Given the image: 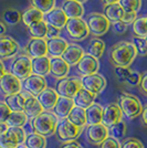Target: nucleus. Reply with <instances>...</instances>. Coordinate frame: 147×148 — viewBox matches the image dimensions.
<instances>
[{
  "label": "nucleus",
  "instance_id": "nucleus-57",
  "mask_svg": "<svg viewBox=\"0 0 147 148\" xmlns=\"http://www.w3.org/2000/svg\"><path fill=\"white\" fill-rule=\"evenodd\" d=\"M105 3H106V6L107 5H114V3H118L120 2V0H103Z\"/></svg>",
  "mask_w": 147,
  "mask_h": 148
},
{
  "label": "nucleus",
  "instance_id": "nucleus-28",
  "mask_svg": "<svg viewBox=\"0 0 147 148\" xmlns=\"http://www.w3.org/2000/svg\"><path fill=\"white\" fill-rule=\"evenodd\" d=\"M50 69H51V64L48 56L32 59V74L44 77L50 74Z\"/></svg>",
  "mask_w": 147,
  "mask_h": 148
},
{
  "label": "nucleus",
  "instance_id": "nucleus-55",
  "mask_svg": "<svg viewBox=\"0 0 147 148\" xmlns=\"http://www.w3.org/2000/svg\"><path fill=\"white\" fill-rule=\"evenodd\" d=\"M6 31H7V25H6V23H3V22H1V21H0V37L5 36Z\"/></svg>",
  "mask_w": 147,
  "mask_h": 148
},
{
  "label": "nucleus",
  "instance_id": "nucleus-49",
  "mask_svg": "<svg viewBox=\"0 0 147 148\" xmlns=\"http://www.w3.org/2000/svg\"><path fill=\"white\" fill-rule=\"evenodd\" d=\"M137 19V12H125L124 17H123V22L126 25H133L134 21Z\"/></svg>",
  "mask_w": 147,
  "mask_h": 148
},
{
  "label": "nucleus",
  "instance_id": "nucleus-33",
  "mask_svg": "<svg viewBox=\"0 0 147 148\" xmlns=\"http://www.w3.org/2000/svg\"><path fill=\"white\" fill-rule=\"evenodd\" d=\"M105 51V42L101 39L94 38L89 42L87 47V54L94 56L95 59H100L104 54Z\"/></svg>",
  "mask_w": 147,
  "mask_h": 148
},
{
  "label": "nucleus",
  "instance_id": "nucleus-3",
  "mask_svg": "<svg viewBox=\"0 0 147 148\" xmlns=\"http://www.w3.org/2000/svg\"><path fill=\"white\" fill-rule=\"evenodd\" d=\"M118 105L122 110L123 114L128 118V119H134L142 115L143 112V105L141 101L137 96L133 94L123 92L118 96Z\"/></svg>",
  "mask_w": 147,
  "mask_h": 148
},
{
  "label": "nucleus",
  "instance_id": "nucleus-31",
  "mask_svg": "<svg viewBox=\"0 0 147 148\" xmlns=\"http://www.w3.org/2000/svg\"><path fill=\"white\" fill-rule=\"evenodd\" d=\"M67 119L73 123L74 125L79 126V127H82L84 128L86 125V113L85 110L82 108V107H79V106H74L73 110L70 112L69 116H67Z\"/></svg>",
  "mask_w": 147,
  "mask_h": 148
},
{
  "label": "nucleus",
  "instance_id": "nucleus-54",
  "mask_svg": "<svg viewBox=\"0 0 147 148\" xmlns=\"http://www.w3.org/2000/svg\"><path fill=\"white\" fill-rule=\"evenodd\" d=\"M6 68H5V64H3V62H2V60L0 59V79L6 74Z\"/></svg>",
  "mask_w": 147,
  "mask_h": 148
},
{
  "label": "nucleus",
  "instance_id": "nucleus-7",
  "mask_svg": "<svg viewBox=\"0 0 147 148\" xmlns=\"http://www.w3.org/2000/svg\"><path fill=\"white\" fill-rule=\"evenodd\" d=\"M86 23L89 27L90 33L93 34L94 37H101V36L105 34L109 31L111 25L110 20L106 18L104 14L98 12L91 13L87 17Z\"/></svg>",
  "mask_w": 147,
  "mask_h": 148
},
{
  "label": "nucleus",
  "instance_id": "nucleus-6",
  "mask_svg": "<svg viewBox=\"0 0 147 148\" xmlns=\"http://www.w3.org/2000/svg\"><path fill=\"white\" fill-rule=\"evenodd\" d=\"M10 73L23 81L32 75V59L28 56H16L10 65Z\"/></svg>",
  "mask_w": 147,
  "mask_h": 148
},
{
  "label": "nucleus",
  "instance_id": "nucleus-52",
  "mask_svg": "<svg viewBox=\"0 0 147 148\" xmlns=\"http://www.w3.org/2000/svg\"><path fill=\"white\" fill-rule=\"evenodd\" d=\"M60 148H83V146H82L78 140H73V142H69V143L62 144Z\"/></svg>",
  "mask_w": 147,
  "mask_h": 148
},
{
  "label": "nucleus",
  "instance_id": "nucleus-30",
  "mask_svg": "<svg viewBox=\"0 0 147 148\" xmlns=\"http://www.w3.org/2000/svg\"><path fill=\"white\" fill-rule=\"evenodd\" d=\"M125 14V11L120 3H114V5H107L104 7V16L110 20V22H118L122 21L123 17Z\"/></svg>",
  "mask_w": 147,
  "mask_h": 148
},
{
  "label": "nucleus",
  "instance_id": "nucleus-48",
  "mask_svg": "<svg viewBox=\"0 0 147 148\" xmlns=\"http://www.w3.org/2000/svg\"><path fill=\"white\" fill-rule=\"evenodd\" d=\"M139 91L143 95L147 96V71L142 73V79H141V83H139Z\"/></svg>",
  "mask_w": 147,
  "mask_h": 148
},
{
  "label": "nucleus",
  "instance_id": "nucleus-17",
  "mask_svg": "<svg viewBox=\"0 0 147 148\" xmlns=\"http://www.w3.org/2000/svg\"><path fill=\"white\" fill-rule=\"evenodd\" d=\"M76 66H78V72L80 73L81 76H87V75L98 73L100 63L98 59H95L94 56L85 54L82 58V60L78 63Z\"/></svg>",
  "mask_w": 147,
  "mask_h": 148
},
{
  "label": "nucleus",
  "instance_id": "nucleus-51",
  "mask_svg": "<svg viewBox=\"0 0 147 148\" xmlns=\"http://www.w3.org/2000/svg\"><path fill=\"white\" fill-rule=\"evenodd\" d=\"M113 25H114V30H115V32L118 33V34H123V33H125V32L127 31V27H128L126 23H124L123 21L115 22V23H113Z\"/></svg>",
  "mask_w": 147,
  "mask_h": 148
},
{
  "label": "nucleus",
  "instance_id": "nucleus-43",
  "mask_svg": "<svg viewBox=\"0 0 147 148\" xmlns=\"http://www.w3.org/2000/svg\"><path fill=\"white\" fill-rule=\"evenodd\" d=\"M121 148H145L143 143L134 137H129L124 139V142L121 144Z\"/></svg>",
  "mask_w": 147,
  "mask_h": 148
},
{
  "label": "nucleus",
  "instance_id": "nucleus-36",
  "mask_svg": "<svg viewBox=\"0 0 147 148\" xmlns=\"http://www.w3.org/2000/svg\"><path fill=\"white\" fill-rule=\"evenodd\" d=\"M29 3L43 14L49 13L55 8V0H29Z\"/></svg>",
  "mask_w": 147,
  "mask_h": 148
},
{
  "label": "nucleus",
  "instance_id": "nucleus-24",
  "mask_svg": "<svg viewBox=\"0 0 147 148\" xmlns=\"http://www.w3.org/2000/svg\"><path fill=\"white\" fill-rule=\"evenodd\" d=\"M61 9L64 11L67 19L82 18V16L84 14V7L81 2L75 0H64Z\"/></svg>",
  "mask_w": 147,
  "mask_h": 148
},
{
  "label": "nucleus",
  "instance_id": "nucleus-60",
  "mask_svg": "<svg viewBox=\"0 0 147 148\" xmlns=\"http://www.w3.org/2000/svg\"><path fill=\"white\" fill-rule=\"evenodd\" d=\"M145 40H146V44H147V37H146V38H145Z\"/></svg>",
  "mask_w": 147,
  "mask_h": 148
},
{
  "label": "nucleus",
  "instance_id": "nucleus-50",
  "mask_svg": "<svg viewBox=\"0 0 147 148\" xmlns=\"http://www.w3.org/2000/svg\"><path fill=\"white\" fill-rule=\"evenodd\" d=\"M60 32L61 30L54 28L52 25H48V31H47V38L48 39H53V38H59L60 37Z\"/></svg>",
  "mask_w": 147,
  "mask_h": 148
},
{
  "label": "nucleus",
  "instance_id": "nucleus-39",
  "mask_svg": "<svg viewBox=\"0 0 147 148\" xmlns=\"http://www.w3.org/2000/svg\"><path fill=\"white\" fill-rule=\"evenodd\" d=\"M126 132H127V126H126V123L124 121H121L120 123L109 127V135L117 139V140L124 138L126 135Z\"/></svg>",
  "mask_w": 147,
  "mask_h": 148
},
{
  "label": "nucleus",
  "instance_id": "nucleus-25",
  "mask_svg": "<svg viewBox=\"0 0 147 148\" xmlns=\"http://www.w3.org/2000/svg\"><path fill=\"white\" fill-rule=\"evenodd\" d=\"M74 106L75 105H74L73 99H67V97L60 96L56 104H55L54 108H53V114L60 119L67 118L70 114V112L73 110Z\"/></svg>",
  "mask_w": 147,
  "mask_h": 148
},
{
  "label": "nucleus",
  "instance_id": "nucleus-21",
  "mask_svg": "<svg viewBox=\"0 0 147 148\" xmlns=\"http://www.w3.org/2000/svg\"><path fill=\"white\" fill-rule=\"evenodd\" d=\"M85 56L84 50L82 49V47L78 44L71 43L67 45L65 52L63 53L62 59L67 62L70 66L72 65H78V63L82 60V58Z\"/></svg>",
  "mask_w": 147,
  "mask_h": 148
},
{
  "label": "nucleus",
  "instance_id": "nucleus-47",
  "mask_svg": "<svg viewBox=\"0 0 147 148\" xmlns=\"http://www.w3.org/2000/svg\"><path fill=\"white\" fill-rule=\"evenodd\" d=\"M100 148H121V143L115 138L109 136L104 142L100 145Z\"/></svg>",
  "mask_w": 147,
  "mask_h": 148
},
{
  "label": "nucleus",
  "instance_id": "nucleus-61",
  "mask_svg": "<svg viewBox=\"0 0 147 148\" xmlns=\"http://www.w3.org/2000/svg\"><path fill=\"white\" fill-rule=\"evenodd\" d=\"M146 18H147V16H146Z\"/></svg>",
  "mask_w": 147,
  "mask_h": 148
},
{
  "label": "nucleus",
  "instance_id": "nucleus-16",
  "mask_svg": "<svg viewBox=\"0 0 147 148\" xmlns=\"http://www.w3.org/2000/svg\"><path fill=\"white\" fill-rule=\"evenodd\" d=\"M21 92L25 96V108H23V112L28 115V117L34 118L37 117L38 115H40L42 112H44L43 107L39 103V101H38L36 96H33L32 94L27 92L25 90H22Z\"/></svg>",
  "mask_w": 147,
  "mask_h": 148
},
{
  "label": "nucleus",
  "instance_id": "nucleus-41",
  "mask_svg": "<svg viewBox=\"0 0 147 148\" xmlns=\"http://www.w3.org/2000/svg\"><path fill=\"white\" fill-rule=\"evenodd\" d=\"M118 3L125 12H137L142 7V0H120Z\"/></svg>",
  "mask_w": 147,
  "mask_h": 148
},
{
  "label": "nucleus",
  "instance_id": "nucleus-46",
  "mask_svg": "<svg viewBox=\"0 0 147 148\" xmlns=\"http://www.w3.org/2000/svg\"><path fill=\"white\" fill-rule=\"evenodd\" d=\"M114 71H115V74L120 82H126L128 75L132 72V70L129 68H121V66H116Z\"/></svg>",
  "mask_w": 147,
  "mask_h": 148
},
{
  "label": "nucleus",
  "instance_id": "nucleus-8",
  "mask_svg": "<svg viewBox=\"0 0 147 148\" xmlns=\"http://www.w3.org/2000/svg\"><path fill=\"white\" fill-rule=\"evenodd\" d=\"M81 88H82V83H81L80 79H78V77H64L62 80L58 81L55 91L58 92L59 96L73 99Z\"/></svg>",
  "mask_w": 147,
  "mask_h": 148
},
{
  "label": "nucleus",
  "instance_id": "nucleus-15",
  "mask_svg": "<svg viewBox=\"0 0 147 148\" xmlns=\"http://www.w3.org/2000/svg\"><path fill=\"white\" fill-rule=\"evenodd\" d=\"M123 112L117 103H110L105 106L103 111V119L102 124L106 127H111L122 121Z\"/></svg>",
  "mask_w": 147,
  "mask_h": 148
},
{
  "label": "nucleus",
  "instance_id": "nucleus-35",
  "mask_svg": "<svg viewBox=\"0 0 147 148\" xmlns=\"http://www.w3.org/2000/svg\"><path fill=\"white\" fill-rule=\"evenodd\" d=\"M25 145L28 148H45L47 147V138L42 135L31 133L27 136Z\"/></svg>",
  "mask_w": 147,
  "mask_h": 148
},
{
  "label": "nucleus",
  "instance_id": "nucleus-23",
  "mask_svg": "<svg viewBox=\"0 0 147 148\" xmlns=\"http://www.w3.org/2000/svg\"><path fill=\"white\" fill-rule=\"evenodd\" d=\"M47 45H48V54L50 56H52V58H62L69 43L64 39L59 37L53 38V39H48L47 40Z\"/></svg>",
  "mask_w": 147,
  "mask_h": 148
},
{
  "label": "nucleus",
  "instance_id": "nucleus-44",
  "mask_svg": "<svg viewBox=\"0 0 147 148\" xmlns=\"http://www.w3.org/2000/svg\"><path fill=\"white\" fill-rule=\"evenodd\" d=\"M11 110L9 108V106L3 102H0V123H7L8 118L10 117Z\"/></svg>",
  "mask_w": 147,
  "mask_h": 148
},
{
  "label": "nucleus",
  "instance_id": "nucleus-40",
  "mask_svg": "<svg viewBox=\"0 0 147 148\" xmlns=\"http://www.w3.org/2000/svg\"><path fill=\"white\" fill-rule=\"evenodd\" d=\"M133 32L136 37L146 38L147 37V18L139 17L133 23Z\"/></svg>",
  "mask_w": 147,
  "mask_h": 148
},
{
  "label": "nucleus",
  "instance_id": "nucleus-42",
  "mask_svg": "<svg viewBox=\"0 0 147 148\" xmlns=\"http://www.w3.org/2000/svg\"><path fill=\"white\" fill-rule=\"evenodd\" d=\"M133 44H134L136 50H137V54L143 56H147V44L145 38H139L135 36L133 38Z\"/></svg>",
  "mask_w": 147,
  "mask_h": 148
},
{
  "label": "nucleus",
  "instance_id": "nucleus-53",
  "mask_svg": "<svg viewBox=\"0 0 147 148\" xmlns=\"http://www.w3.org/2000/svg\"><path fill=\"white\" fill-rule=\"evenodd\" d=\"M142 124L145 126V127H147V104L146 106L143 108V112H142Z\"/></svg>",
  "mask_w": 147,
  "mask_h": 148
},
{
  "label": "nucleus",
  "instance_id": "nucleus-10",
  "mask_svg": "<svg viewBox=\"0 0 147 148\" xmlns=\"http://www.w3.org/2000/svg\"><path fill=\"white\" fill-rule=\"evenodd\" d=\"M22 91V82L12 73L7 72L0 79V92L6 96L18 94Z\"/></svg>",
  "mask_w": 147,
  "mask_h": 148
},
{
  "label": "nucleus",
  "instance_id": "nucleus-45",
  "mask_svg": "<svg viewBox=\"0 0 147 148\" xmlns=\"http://www.w3.org/2000/svg\"><path fill=\"white\" fill-rule=\"evenodd\" d=\"M141 79L142 74L139 72H137V71H133L132 70V72L128 75V77H127V80H126L125 83H127L131 86H138L139 83H141Z\"/></svg>",
  "mask_w": 147,
  "mask_h": 148
},
{
  "label": "nucleus",
  "instance_id": "nucleus-34",
  "mask_svg": "<svg viewBox=\"0 0 147 148\" xmlns=\"http://www.w3.org/2000/svg\"><path fill=\"white\" fill-rule=\"evenodd\" d=\"M29 117L25 112H11L10 117L7 121L9 127H23L28 123Z\"/></svg>",
  "mask_w": 147,
  "mask_h": 148
},
{
  "label": "nucleus",
  "instance_id": "nucleus-27",
  "mask_svg": "<svg viewBox=\"0 0 147 148\" xmlns=\"http://www.w3.org/2000/svg\"><path fill=\"white\" fill-rule=\"evenodd\" d=\"M95 99H96L95 94H92L91 92L86 91L82 87L80 91L76 93V95L73 97V101L75 106H79V107H82V108L86 110L91 105L94 104Z\"/></svg>",
  "mask_w": 147,
  "mask_h": 148
},
{
  "label": "nucleus",
  "instance_id": "nucleus-4",
  "mask_svg": "<svg viewBox=\"0 0 147 148\" xmlns=\"http://www.w3.org/2000/svg\"><path fill=\"white\" fill-rule=\"evenodd\" d=\"M82 132H83L82 127L74 125L67 118H63L61 121H59V123H58L55 136L60 142L64 144V143L76 140L81 136Z\"/></svg>",
  "mask_w": 147,
  "mask_h": 148
},
{
  "label": "nucleus",
  "instance_id": "nucleus-11",
  "mask_svg": "<svg viewBox=\"0 0 147 148\" xmlns=\"http://www.w3.org/2000/svg\"><path fill=\"white\" fill-rule=\"evenodd\" d=\"M81 83H82V87L84 90L91 92L92 94H95V95L102 93L106 87L105 77L98 73L87 75V76H82Z\"/></svg>",
  "mask_w": 147,
  "mask_h": 148
},
{
  "label": "nucleus",
  "instance_id": "nucleus-56",
  "mask_svg": "<svg viewBox=\"0 0 147 148\" xmlns=\"http://www.w3.org/2000/svg\"><path fill=\"white\" fill-rule=\"evenodd\" d=\"M8 128H9V126L7 125V123H0V134L1 133H5Z\"/></svg>",
  "mask_w": 147,
  "mask_h": 148
},
{
  "label": "nucleus",
  "instance_id": "nucleus-5",
  "mask_svg": "<svg viewBox=\"0 0 147 148\" xmlns=\"http://www.w3.org/2000/svg\"><path fill=\"white\" fill-rule=\"evenodd\" d=\"M25 130L22 127H9L0 134V148H18L25 142Z\"/></svg>",
  "mask_w": 147,
  "mask_h": 148
},
{
  "label": "nucleus",
  "instance_id": "nucleus-19",
  "mask_svg": "<svg viewBox=\"0 0 147 148\" xmlns=\"http://www.w3.org/2000/svg\"><path fill=\"white\" fill-rule=\"evenodd\" d=\"M59 97L60 96H59L58 92L52 87H47L42 93H40L37 96L39 103L41 104L43 110L47 112L53 111Z\"/></svg>",
  "mask_w": 147,
  "mask_h": 148
},
{
  "label": "nucleus",
  "instance_id": "nucleus-2",
  "mask_svg": "<svg viewBox=\"0 0 147 148\" xmlns=\"http://www.w3.org/2000/svg\"><path fill=\"white\" fill-rule=\"evenodd\" d=\"M59 118L53 114V112H42L37 117L31 118V128L33 133L50 137L55 134Z\"/></svg>",
  "mask_w": 147,
  "mask_h": 148
},
{
  "label": "nucleus",
  "instance_id": "nucleus-1",
  "mask_svg": "<svg viewBox=\"0 0 147 148\" xmlns=\"http://www.w3.org/2000/svg\"><path fill=\"white\" fill-rule=\"evenodd\" d=\"M137 56V50L133 42L121 41L115 43L110 51V62L116 68H129Z\"/></svg>",
  "mask_w": 147,
  "mask_h": 148
},
{
  "label": "nucleus",
  "instance_id": "nucleus-13",
  "mask_svg": "<svg viewBox=\"0 0 147 148\" xmlns=\"http://www.w3.org/2000/svg\"><path fill=\"white\" fill-rule=\"evenodd\" d=\"M22 87L27 92L37 97L40 93H42L47 88V80L43 76H39L36 74L30 75L28 79L22 81Z\"/></svg>",
  "mask_w": 147,
  "mask_h": 148
},
{
  "label": "nucleus",
  "instance_id": "nucleus-29",
  "mask_svg": "<svg viewBox=\"0 0 147 148\" xmlns=\"http://www.w3.org/2000/svg\"><path fill=\"white\" fill-rule=\"evenodd\" d=\"M103 111H104V108L96 103H94L89 108H86V124L87 125H96V124L102 123Z\"/></svg>",
  "mask_w": 147,
  "mask_h": 148
},
{
  "label": "nucleus",
  "instance_id": "nucleus-26",
  "mask_svg": "<svg viewBox=\"0 0 147 148\" xmlns=\"http://www.w3.org/2000/svg\"><path fill=\"white\" fill-rule=\"evenodd\" d=\"M43 20H44V14L31 6L25 9L21 13V21L27 28H30Z\"/></svg>",
  "mask_w": 147,
  "mask_h": 148
},
{
  "label": "nucleus",
  "instance_id": "nucleus-9",
  "mask_svg": "<svg viewBox=\"0 0 147 148\" xmlns=\"http://www.w3.org/2000/svg\"><path fill=\"white\" fill-rule=\"evenodd\" d=\"M65 30L67 34L75 41H82L90 34L87 23L82 18L69 19L65 25Z\"/></svg>",
  "mask_w": 147,
  "mask_h": 148
},
{
  "label": "nucleus",
  "instance_id": "nucleus-59",
  "mask_svg": "<svg viewBox=\"0 0 147 148\" xmlns=\"http://www.w3.org/2000/svg\"><path fill=\"white\" fill-rule=\"evenodd\" d=\"M75 1H79V2H81V3H82V2H85V1H87V0H75Z\"/></svg>",
  "mask_w": 147,
  "mask_h": 148
},
{
  "label": "nucleus",
  "instance_id": "nucleus-22",
  "mask_svg": "<svg viewBox=\"0 0 147 148\" xmlns=\"http://www.w3.org/2000/svg\"><path fill=\"white\" fill-rule=\"evenodd\" d=\"M50 64H51L50 73L54 77L59 79V80L67 77V74L70 71V65L62 58H51Z\"/></svg>",
  "mask_w": 147,
  "mask_h": 148
},
{
  "label": "nucleus",
  "instance_id": "nucleus-38",
  "mask_svg": "<svg viewBox=\"0 0 147 148\" xmlns=\"http://www.w3.org/2000/svg\"><path fill=\"white\" fill-rule=\"evenodd\" d=\"M28 30H29V33H30V36L32 38H36V39H45L47 38V31H48V25L43 20V21L39 22L37 25L28 28Z\"/></svg>",
  "mask_w": 147,
  "mask_h": 148
},
{
  "label": "nucleus",
  "instance_id": "nucleus-12",
  "mask_svg": "<svg viewBox=\"0 0 147 148\" xmlns=\"http://www.w3.org/2000/svg\"><path fill=\"white\" fill-rule=\"evenodd\" d=\"M109 127L103 124L89 125L86 130V139L94 146H100L109 137Z\"/></svg>",
  "mask_w": 147,
  "mask_h": 148
},
{
  "label": "nucleus",
  "instance_id": "nucleus-20",
  "mask_svg": "<svg viewBox=\"0 0 147 148\" xmlns=\"http://www.w3.org/2000/svg\"><path fill=\"white\" fill-rule=\"evenodd\" d=\"M67 17L65 16L64 11L61 8H54L52 11L44 14V21L47 22L48 25H52L54 28H58L61 30L64 28L67 22Z\"/></svg>",
  "mask_w": 147,
  "mask_h": 148
},
{
  "label": "nucleus",
  "instance_id": "nucleus-18",
  "mask_svg": "<svg viewBox=\"0 0 147 148\" xmlns=\"http://www.w3.org/2000/svg\"><path fill=\"white\" fill-rule=\"evenodd\" d=\"M20 49L19 43L11 37H0V59H8L16 56Z\"/></svg>",
  "mask_w": 147,
  "mask_h": 148
},
{
  "label": "nucleus",
  "instance_id": "nucleus-32",
  "mask_svg": "<svg viewBox=\"0 0 147 148\" xmlns=\"http://www.w3.org/2000/svg\"><path fill=\"white\" fill-rule=\"evenodd\" d=\"M5 103H6L9 108L12 112H23L25 108V96L22 92L18 94H13L10 96L5 97Z\"/></svg>",
  "mask_w": 147,
  "mask_h": 148
},
{
  "label": "nucleus",
  "instance_id": "nucleus-37",
  "mask_svg": "<svg viewBox=\"0 0 147 148\" xmlns=\"http://www.w3.org/2000/svg\"><path fill=\"white\" fill-rule=\"evenodd\" d=\"M2 20L8 25H18L19 22L21 21V13L19 12L17 9L9 8V9L5 10V12L2 14Z\"/></svg>",
  "mask_w": 147,
  "mask_h": 148
},
{
  "label": "nucleus",
  "instance_id": "nucleus-14",
  "mask_svg": "<svg viewBox=\"0 0 147 148\" xmlns=\"http://www.w3.org/2000/svg\"><path fill=\"white\" fill-rule=\"evenodd\" d=\"M25 52L28 56L32 59L42 58L48 56V45L45 39H36L31 38L25 45Z\"/></svg>",
  "mask_w": 147,
  "mask_h": 148
},
{
  "label": "nucleus",
  "instance_id": "nucleus-58",
  "mask_svg": "<svg viewBox=\"0 0 147 148\" xmlns=\"http://www.w3.org/2000/svg\"><path fill=\"white\" fill-rule=\"evenodd\" d=\"M18 148H28V147H27V146H25V144H23V145H21V146H19Z\"/></svg>",
  "mask_w": 147,
  "mask_h": 148
}]
</instances>
